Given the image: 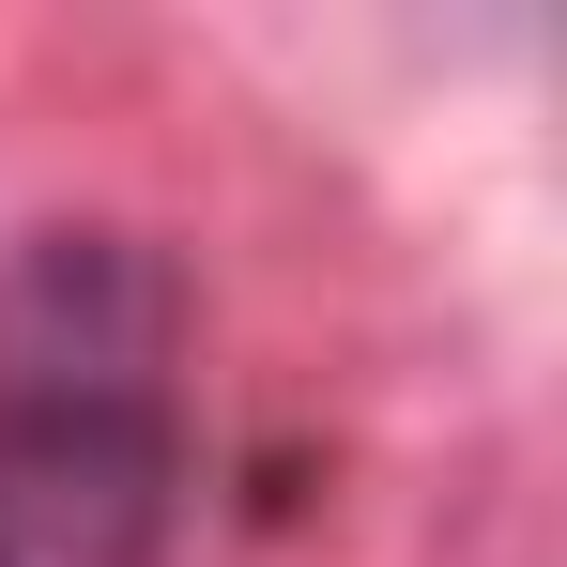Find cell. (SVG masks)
<instances>
[{
	"label": "cell",
	"mask_w": 567,
	"mask_h": 567,
	"mask_svg": "<svg viewBox=\"0 0 567 567\" xmlns=\"http://www.w3.org/2000/svg\"><path fill=\"white\" fill-rule=\"evenodd\" d=\"M0 414H185V261L62 215L0 261Z\"/></svg>",
	"instance_id": "6da1fadb"
},
{
	"label": "cell",
	"mask_w": 567,
	"mask_h": 567,
	"mask_svg": "<svg viewBox=\"0 0 567 567\" xmlns=\"http://www.w3.org/2000/svg\"><path fill=\"white\" fill-rule=\"evenodd\" d=\"M185 414H0V567H169Z\"/></svg>",
	"instance_id": "7a4b0ae2"
}]
</instances>
